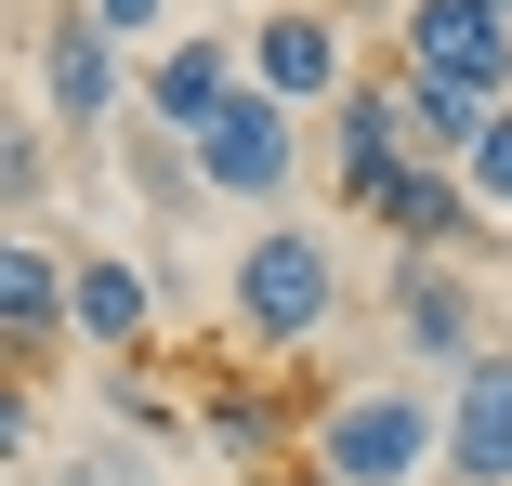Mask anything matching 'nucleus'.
I'll return each mask as SVG.
<instances>
[{
    "instance_id": "1",
    "label": "nucleus",
    "mask_w": 512,
    "mask_h": 486,
    "mask_svg": "<svg viewBox=\"0 0 512 486\" xmlns=\"http://www.w3.org/2000/svg\"><path fill=\"white\" fill-rule=\"evenodd\" d=\"M224 303H237V342H250L263 368H289V355H316V329L342 316V250H329L316 224L263 211V237H237Z\"/></svg>"
},
{
    "instance_id": "2",
    "label": "nucleus",
    "mask_w": 512,
    "mask_h": 486,
    "mask_svg": "<svg viewBox=\"0 0 512 486\" xmlns=\"http://www.w3.org/2000/svg\"><path fill=\"white\" fill-rule=\"evenodd\" d=\"M302 460L329 486H434V395H407V381H355L302 421Z\"/></svg>"
},
{
    "instance_id": "3",
    "label": "nucleus",
    "mask_w": 512,
    "mask_h": 486,
    "mask_svg": "<svg viewBox=\"0 0 512 486\" xmlns=\"http://www.w3.org/2000/svg\"><path fill=\"white\" fill-rule=\"evenodd\" d=\"M27 66H40V132H53V145H106V132L132 119V53L92 27L79 0H66V14H40Z\"/></svg>"
},
{
    "instance_id": "4",
    "label": "nucleus",
    "mask_w": 512,
    "mask_h": 486,
    "mask_svg": "<svg viewBox=\"0 0 512 486\" xmlns=\"http://www.w3.org/2000/svg\"><path fill=\"white\" fill-rule=\"evenodd\" d=\"M237 79L263 92V106H289V119H329L342 79H355V27L329 14V0H276V14L237 40Z\"/></svg>"
},
{
    "instance_id": "5",
    "label": "nucleus",
    "mask_w": 512,
    "mask_h": 486,
    "mask_svg": "<svg viewBox=\"0 0 512 486\" xmlns=\"http://www.w3.org/2000/svg\"><path fill=\"white\" fill-rule=\"evenodd\" d=\"M381 316H394V342L421 355V368H473L499 329H486V276H460L447 250H394L381 263Z\"/></svg>"
},
{
    "instance_id": "6",
    "label": "nucleus",
    "mask_w": 512,
    "mask_h": 486,
    "mask_svg": "<svg viewBox=\"0 0 512 486\" xmlns=\"http://www.w3.org/2000/svg\"><path fill=\"white\" fill-rule=\"evenodd\" d=\"M184 158H197V184H211L224 211H289V184H302V119H289V106H263V92L237 79V106L197 132Z\"/></svg>"
},
{
    "instance_id": "7",
    "label": "nucleus",
    "mask_w": 512,
    "mask_h": 486,
    "mask_svg": "<svg viewBox=\"0 0 512 486\" xmlns=\"http://www.w3.org/2000/svg\"><path fill=\"white\" fill-rule=\"evenodd\" d=\"M394 79H460L486 106H512V27L486 0H407L394 14Z\"/></svg>"
},
{
    "instance_id": "8",
    "label": "nucleus",
    "mask_w": 512,
    "mask_h": 486,
    "mask_svg": "<svg viewBox=\"0 0 512 486\" xmlns=\"http://www.w3.org/2000/svg\"><path fill=\"white\" fill-rule=\"evenodd\" d=\"M434 473L447 486H512V342L460 368V395L434 408Z\"/></svg>"
},
{
    "instance_id": "9",
    "label": "nucleus",
    "mask_w": 512,
    "mask_h": 486,
    "mask_svg": "<svg viewBox=\"0 0 512 486\" xmlns=\"http://www.w3.org/2000/svg\"><path fill=\"white\" fill-rule=\"evenodd\" d=\"M132 106H145V132H171V145H197L224 106H237V40H211V27H171L158 53H145V79H132Z\"/></svg>"
},
{
    "instance_id": "10",
    "label": "nucleus",
    "mask_w": 512,
    "mask_h": 486,
    "mask_svg": "<svg viewBox=\"0 0 512 486\" xmlns=\"http://www.w3.org/2000/svg\"><path fill=\"white\" fill-rule=\"evenodd\" d=\"M66 342H92L106 368H132L158 342V276L132 250H66Z\"/></svg>"
},
{
    "instance_id": "11",
    "label": "nucleus",
    "mask_w": 512,
    "mask_h": 486,
    "mask_svg": "<svg viewBox=\"0 0 512 486\" xmlns=\"http://www.w3.org/2000/svg\"><path fill=\"white\" fill-rule=\"evenodd\" d=\"M355 224H381L394 250H447V263H460V250L486 237V224H473V198H460V171H447V158H394V171L368 184V198H355Z\"/></svg>"
},
{
    "instance_id": "12",
    "label": "nucleus",
    "mask_w": 512,
    "mask_h": 486,
    "mask_svg": "<svg viewBox=\"0 0 512 486\" xmlns=\"http://www.w3.org/2000/svg\"><path fill=\"white\" fill-rule=\"evenodd\" d=\"M184 408H197V447H211V460H237V473H276V447H302L263 368H211Z\"/></svg>"
},
{
    "instance_id": "13",
    "label": "nucleus",
    "mask_w": 512,
    "mask_h": 486,
    "mask_svg": "<svg viewBox=\"0 0 512 486\" xmlns=\"http://www.w3.org/2000/svg\"><path fill=\"white\" fill-rule=\"evenodd\" d=\"M53 329H66V250L27 237V224H0V368L53 355Z\"/></svg>"
},
{
    "instance_id": "14",
    "label": "nucleus",
    "mask_w": 512,
    "mask_h": 486,
    "mask_svg": "<svg viewBox=\"0 0 512 486\" xmlns=\"http://www.w3.org/2000/svg\"><path fill=\"white\" fill-rule=\"evenodd\" d=\"M394 158H407V92L394 79H342V106H329V198L355 211Z\"/></svg>"
},
{
    "instance_id": "15",
    "label": "nucleus",
    "mask_w": 512,
    "mask_h": 486,
    "mask_svg": "<svg viewBox=\"0 0 512 486\" xmlns=\"http://www.w3.org/2000/svg\"><path fill=\"white\" fill-rule=\"evenodd\" d=\"M407 92V158H447L460 171V145L486 132V92H460V79H394Z\"/></svg>"
},
{
    "instance_id": "16",
    "label": "nucleus",
    "mask_w": 512,
    "mask_h": 486,
    "mask_svg": "<svg viewBox=\"0 0 512 486\" xmlns=\"http://www.w3.org/2000/svg\"><path fill=\"white\" fill-rule=\"evenodd\" d=\"M460 198H473V224L512 211V106H486V132L460 145Z\"/></svg>"
},
{
    "instance_id": "17",
    "label": "nucleus",
    "mask_w": 512,
    "mask_h": 486,
    "mask_svg": "<svg viewBox=\"0 0 512 486\" xmlns=\"http://www.w3.org/2000/svg\"><path fill=\"white\" fill-rule=\"evenodd\" d=\"M132 184H145L158 211H197V198H211V184H197V158H184L171 132H132Z\"/></svg>"
},
{
    "instance_id": "18",
    "label": "nucleus",
    "mask_w": 512,
    "mask_h": 486,
    "mask_svg": "<svg viewBox=\"0 0 512 486\" xmlns=\"http://www.w3.org/2000/svg\"><path fill=\"white\" fill-rule=\"evenodd\" d=\"M40 184H53V132L40 119H0V211H27Z\"/></svg>"
},
{
    "instance_id": "19",
    "label": "nucleus",
    "mask_w": 512,
    "mask_h": 486,
    "mask_svg": "<svg viewBox=\"0 0 512 486\" xmlns=\"http://www.w3.org/2000/svg\"><path fill=\"white\" fill-rule=\"evenodd\" d=\"M66 486H158V447H132V434H92V447H66Z\"/></svg>"
},
{
    "instance_id": "20",
    "label": "nucleus",
    "mask_w": 512,
    "mask_h": 486,
    "mask_svg": "<svg viewBox=\"0 0 512 486\" xmlns=\"http://www.w3.org/2000/svg\"><path fill=\"white\" fill-rule=\"evenodd\" d=\"M40 460V395H27V368H0V473Z\"/></svg>"
},
{
    "instance_id": "21",
    "label": "nucleus",
    "mask_w": 512,
    "mask_h": 486,
    "mask_svg": "<svg viewBox=\"0 0 512 486\" xmlns=\"http://www.w3.org/2000/svg\"><path fill=\"white\" fill-rule=\"evenodd\" d=\"M79 14H92V27H106L119 53H132V40H171V0H79Z\"/></svg>"
},
{
    "instance_id": "22",
    "label": "nucleus",
    "mask_w": 512,
    "mask_h": 486,
    "mask_svg": "<svg viewBox=\"0 0 512 486\" xmlns=\"http://www.w3.org/2000/svg\"><path fill=\"white\" fill-rule=\"evenodd\" d=\"M276 486H329V473H316V460H276Z\"/></svg>"
},
{
    "instance_id": "23",
    "label": "nucleus",
    "mask_w": 512,
    "mask_h": 486,
    "mask_svg": "<svg viewBox=\"0 0 512 486\" xmlns=\"http://www.w3.org/2000/svg\"><path fill=\"white\" fill-rule=\"evenodd\" d=\"M355 14H407V0H355Z\"/></svg>"
},
{
    "instance_id": "24",
    "label": "nucleus",
    "mask_w": 512,
    "mask_h": 486,
    "mask_svg": "<svg viewBox=\"0 0 512 486\" xmlns=\"http://www.w3.org/2000/svg\"><path fill=\"white\" fill-rule=\"evenodd\" d=\"M486 14H499V27H512V0H486Z\"/></svg>"
},
{
    "instance_id": "25",
    "label": "nucleus",
    "mask_w": 512,
    "mask_h": 486,
    "mask_svg": "<svg viewBox=\"0 0 512 486\" xmlns=\"http://www.w3.org/2000/svg\"><path fill=\"white\" fill-rule=\"evenodd\" d=\"M0 486H14V473H0Z\"/></svg>"
}]
</instances>
